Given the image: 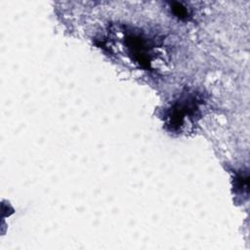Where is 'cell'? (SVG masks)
Masks as SVG:
<instances>
[{
	"label": "cell",
	"instance_id": "3957f363",
	"mask_svg": "<svg viewBox=\"0 0 250 250\" xmlns=\"http://www.w3.org/2000/svg\"><path fill=\"white\" fill-rule=\"evenodd\" d=\"M171 11L177 18L181 20H188V17L190 16L189 9L182 6L181 3H173L171 7Z\"/></svg>",
	"mask_w": 250,
	"mask_h": 250
},
{
	"label": "cell",
	"instance_id": "7a4b0ae2",
	"mask_svg": "<svg viewBox=\"0 0 250 250\" xmlns=\"http://www.w3.org/2000/svg\"><path fill=\"white\" fill-rule=\"evenodd\" d=\"M122 39L124 51L135 64L147 70H153L156 62L160 63V44L154 38L142 32L125 31Z\"/></svg>",
	"mask_w": 250,
	"mask_h": 250
},
{
	"label": "cell",
	"instance_id": "6da1fadb",
	"mask_svg": "<svg viewBox=\"0 0 250 250\" xmlns=\"http://www.w3.org/2000/svg\"><path fill=\"white\" fill-rule=\"evenodd\" d=\"M204 99L196 91H184L164 111V124L168 131L184 133L201 118Z\"/></svg>",
	"mask_w": 250,
	"mask_h": 250
}]
</instances>
